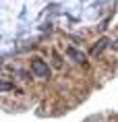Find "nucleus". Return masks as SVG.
Masks as SVG:
<instances>
[{
	"instance_id": "obj_1",
	"label": "nucleus",
	"mask_w": 118,
	"mask_h": 122,
	"mask_svg": "<svg viewBox=\"0 0 118 122\" xmlns=\"http://www.w3.org/2000/svg\"><path fill=\"white\" fill-rule=\"evenodd\" d=\"M31 72L35 75V77H41V79H44V77L50 75V66H48L41 58H35V60L31 62Z\"/></svg>"
},
{
	"instance_id": "obj_2",
	"label": "nucleus",
	"mask_w": 118,
	"mask_h": 122,
	"mask_svg": "<svg viewBox=\"0 0 118 122\" xmlns=\"http://www.w3.org/2000/svg\"><path fill=\"white\" fill-rule=\"evenodd\" d=\"M66 54L75 60V62H85V56H83V52H79L77 48H72V46H68L66 48Z\"/></svg>"
},
{
	"instance_id": "obj_3",
	"label": "nucleus",
	"mask_w": 118,
	"mask_h": 122,
	"mask_svg": "<svg viewBox=\"0 0 118 122\" xmlns=\"http://www.w3.org/2000/svg\"><path fill=\"white\" fill-rule=\"evenodd\" d=\"M108 44H110L108 39H102L99 44H95V46H93V50H91V56H97V54H99V52H102V50H104V48H106V46H108Z\"/></svg>"
},
{
	"instance_id": "obj_4",
	"label": "nucleus",
	"mask_w": 118,
	"mask_h": 122,
	"mask_svg": "<svg viewBox=\"0 0 118 122\" xmlns=\"http://www.w3.org/2000/svg\"><path fill=\"white\" fill-rule=\"evenodd\" d=\"M0 87H2V91H13V89H17V87H15L13 83H8V81H2Z\"/></svg>"
},
{
	"instance_id": "obj_5",
	"label": "nucleus",
	"mask_w": 118,
	"mask_h": 122,
	"mask_svg": "<svg viewBox=\"0 0 118 122\" xmlns=\"http://www.w3.org/2000/svg\"><path fill=\"white\" fill-rule=\"evenodd\" d=\"M112 48H116V50H118V41H114V44H112Z\"/></svg>"
}]
</instances>
